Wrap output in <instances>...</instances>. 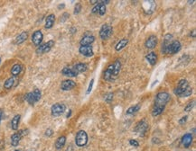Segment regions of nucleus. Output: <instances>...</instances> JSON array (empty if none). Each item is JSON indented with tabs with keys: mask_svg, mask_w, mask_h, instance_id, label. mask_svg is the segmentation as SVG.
<instances>
[{
	"mask_svg": "<svg viewBox=\"0 0 196 151\" xmlns=\"http://www.w3.org/2000/svg\"><path fill=\"white\" fill-rule=\"evenodd\" d=\"M170 100V95L166 92H160L157 95L156 99H155V105H160V106H165V104L169 102Z\"/></svg>",
	"mask_w": 196,
	"mask_h": 151,
	"instance_id": "f257e3e1",
	"label": "nucleus"
},
{
	"mask_svg": "<svg viewBox=\"0 0 196 151\" xmlns=\"http://www.w3.org/2000/svg\"><path fill=\"white\" fill-rule=\"evenodd\" d=\"M75 143L78 147H84L88 143V134L84 131H80L77 132L75 137Z\"/></svg>",
	"mask_w": 196,
	"mask_h": 151,
	"instance_id": "f03ea898",
	"label": "nucleus"
},
{
	"mask_svg": "<svg viewBox=\"0 0 196 151\" xmlns=\"http://www.w3.org/2000/svg\"><path fill=\"white\" fill-rule=\"evenodd\" d=\"M113 33V28L108 25H103L99 31V37L101 40H105L110 38Z\"/></svg>",
	"mask_w": 196,
	"mask_h": 151,
	"instance_id": "7ed1b4c3",
	"label": "nucleus"
},
{
	"mask_svg": "<svg viewBox=\"0 0 196 151\" xmlns=\"http://www.w3.org/2000/svg\"><path fill=\"white\" fill-rule=\"evenodd\" d=\"M181 47H182V45H181V43H180L179 40H173L170 43L169 46L167 47L165 54H176V53L180 51Z\"/></svg>",
	"mask_w": 196,
	"mask_h": 151,
	"instance_id": "20e7f679",
	"label": "nucleus"
},
{
	"mask_svg": "<svg viewBox=\"0 0 196 151\" xmlns=\"http://www.w3.org/2000/svg\"><path fill=\"white\" fill-rule=\"evenodd\" d=\"M65 110H66V106L63 103H54L51 108V113L53 116H60L61 115Z\"/></svg>",
	"mask_w": 196,
	"mask_h": 151,
	"instance_id": "39448f33",
	"label": "nucleus"
},
{
	"mask_svg": "<svg viewBox=\"0 0 196 151\" xmlns=\"http://www.w3.org/2000/svg\"><path fill=\"white\" fill-rule=\"evenodd\" d=\"M54 45V40H51L43 44L38 46V48L36 49V53L37 54H43V53H46L48 51H51V49L53 48V46Z\"/></svg>",
	"mask_w": 196,
	"mask_h": 151,
	"instance_id": "423d86ee",
	"label": "nucleus"
},
{
	"mask_svg": "<svg viewBox=\"0 0 196 151\" xmlns=\"http://www.w3.org/2000/svg\"><path fill=\"white\" fill-rule=\"evenodd\" d=\"M148 128H149V125H148V123L146 122V120H142V121H140L136 125V127H135V129H134V131H136V132L139 133L140 135L144 136L145 133L146 132V131L148 129Z\"/></svg>",
	"mask_w": 196,
	"mask_h": 151,
	"instance_id": "0eeeda50",
	"label": "nucleus"
},
{
	"mask_svg": "<svg viewBox=\"0 0 196 151\" xmlns=\"http://www.w3.org/2000/svg\"><path fill=\"white\" fill-rule=\"evenodd\" d=\"M189 87V83L187 80L185 79H182L179 81L177 87L175 89V94L178 96H182V95L184 94V92L186 90V88Z\"/></svg>",
	"mask_w": 196,
	"mask_h": 151,
	"instance_id": "6e6552de",
	"label": "nucleus"
},
{
	"mask_svg": "<svg viewBox=\"0 0 196 151\" xmlns=\"http://www.w3.org/2000/svg\"><path fill=\"white\" fill-rule=\"evenodd\" d=\"M79 52L84 56V57H92L94 55V51H93V49L91 45H88V46H80L79 48Z\"/></svg>",
	"mask_w": 196,
	"mask_h": 151,
	"instance_id": "1a4fd4ad",
	"label": "nucleus"
},
{
	"mask_svg": "<svg viewBox=\"0 0 196 151\" xmlns=\"http://www.w3.org/2000/svg\"><path fill=\"white\" fill-rule=\"evenodd\" d=\"M42 40H43V34H42V33L40 30L35 31L33 33V35H32V41H33V43L35 46H40V44L42 43Z\"/></svg>",
	"mask_w": 196,
	"mask_h": 151,
	"instance_id": "9d476101",
	"label": "nucleus"
},
{
	"mask_svg": "<svg viewBox=\"0 0 196 151\" xmlns=\"http://www.w3.org/2000/svg\"><path fill=\"white\" fill-rule=\"evenodd\" d=\"M157 42H158V40H157V37L156 35H151L147 38V40H146V43H145V46L147 48V49H154L157 47Z\"/></svg>",
	"mask_w": 196,
	"mask_h": 151,
	"instance_id": "9b49d317",
	"label": "nucleus"
},
{
	"mask_svg": "<svg viewBox=\"0 0 196 151\" xmlns=\"http://www.w3.org/2000/svg\"><path fill=\"white\" fill-rule=\"evenodd\" d=\"M75 85H76V83L73 80L67 79V80H64V81L61 82V88L63 91H70V90H72V88L75 87Z\"/></svg>",
	"mask_w": 196,
	"mask_h": 151,
	"instance_id": "f8f14e48",
	"label": "nucleus"
},
{
	"mask_svg": "<svg viewBox=\"0 0 196 151\" xmlns=\"http://www.w3.org/2000/svg\"><path fill=\"white\" fill-rule=\"evenodd\" d=\"M95 40V37L91 33H87L85 34L81 40H80V46H88V45H91V43H93Z\"/></svg>",
	"mask_w": 196,
	"mask_h": 151,
	"instance_id": "ddd939ff",
	"label": "nucleus"
},
{
	"mask_svg": "<svg viewBox=\"0 0 196 151\" xmlns=\"http://www.w3.org/2000/svg\"><path fill=\"white\" fill-rule=\"evenodd\" d=\"M113 69H114V66L113 64H110V66L107 68V69L105 70L104 74H103V78L107 81H112V76H113Z\"/></svg>",
	"mask_w": 196,
	"mask_h": 151,
	"instance_id": "4468645a",
	"label": "nucleus"
},
{
	"mask_svg": "<svg viewBox=\"0 0 196 151\" xmlns=\"http://www.w3.org/2000/svg\"><path fill=\"white\" fill-rule=\"evenodd\" d=\"M22 132H23V131H20L16 133H14L11 137V145L13 147H16L18 146L20 140H21V138H22Z\"/></svg>",
	"mask_w": 196,
	"mask_h": 151,
	"instance_id": "2eb2a0df",
	"label": "nucleus"
},
{
	"mask_svg": "<svg viewBox=\"0 0 196 151\" xmlns=\"http://www.w3.org/2000/svg\"><path fill=\"white\" fill-rule=\"evenodd\" d=\"M192 142V135L191 133H186L182 138V144L185 148H188Z\"/></svg>",
	"mask_w": 196,
	"mask_h": 151,
	"instance_id": "dca6fc26",
	"label": "nucleus"
},
{
	"mask_svg": "<svg viewBox=\"0 0 196 151\" xmlns=\"http://www.w3.org/2000/svg\"><path fill=\"white\" fill-rule=\"evenodd\" d=\"M113 66H114V69H113V76H112V81H114L118 77V74L120 72L121 69V63L118 59H117L114 63H113Z\"/></svg>",
	"mask_w": 196,
	"mask_h": 151,
	"instance_id": "f3484780",
	"label": "nucleus"
},
{
	"mask_svg": "<svg viewBox=\"0 0 196 151\" xmlns=\"http://www.w3.org/2000/svg\"><path fill=\"white\" fill-rule=\"evenodd\" d=\"M145 6H147V7H144V11L146 14H150L154 12L155 8H156V4L154 1H145L144 2Z\"/></svg>",
	"mask_w": 196,
	"mask_h": 151,
	"instance_id": "a211bd4d",
	"label": "nucleus"
},
{
	"mask_svg": "<svg viewBox=\"0 0 196 151\" xmlns=\"http://www.w3.org/2000/svg\"><path fill=\"white\" fill-rule=\"evenodd\" d=\"M72 69L79 75L80 73H83L88 69V66H87V64H85V63H78V64L74 65Z\"/></svg>",
	"mask_w": 196,
	"mask_h": 151,
	"instance_id": "6ab92c4d",
	"label": "nucleus"
},
{
	"mask_svg": "<svg viewBox=\"0 0 196 151\" xmlns=\"http://www.w3.org/2000/svg\"><path fill=\"white\" fill-rule=\"evenodd\" d=\"M146 59L147 60V62L151 65V66H154L157 61V55L156 52H150L146 56Z\"/></svg>",
	"mask_w": 196,
	"mask_h": 151,
	"instance_id": "aec40b11",
	"label": "nucleus"
},
{
	"mask_svg": "<svg viewBox=\"0 0 196 151\" xmlns=\"http://www.w3.org/2000/svg\"><path fill=\"white\" fill-rule=\"evenodd\" d=\"M54 22H55V15L53 14H49L45 19V28L51 29L54 25Z\"/></svg>",
	"mask_w": 196,
	"mask_h": 151,
	"instance_id": "412c9836",
	"label": "nucleus"
},
{
	"mask_svg": "<svg viewBox=\"0 0 196 151\" xmlns=\"http://www.w3.org/2000/svg\"><path fill=\"white\" fill-rule=\"evenodd\" d=\"M28 38V33L27 32H23L21 33L16 38H15V43L16 44H21V43H23L24 41H26Z\"/></svg>",
	"mask_w": 196,
	"mask_h": 151,
	"instance_id": "4be33fe9",
	"label": "nucleus"
},
{
	"mask_svg": "<svg viewBox=\"0 0 196 151\" xmlns=\"http://www.w3.org/2000/svg\"><path fill=\"white\" fill-rule=\"evenodd\" d=\"M61 73L66 76V77H75L78 76V74L74 71L73 69H70V68H64L62 70H61Z\"/></svg>",
	"mask_w": 196,
	"mask_h": 151,
	"instance_id": "5701e85b",
	"label": "nucleus"
},
{
	"mask_svg": "<svg viewBox=\"0 0 196 151\" xmlns=\"http://www.w3.org/2000/svg\"><path fill=\"white\" fill-rule=\"evenodd\" d=\"M165 106H160V105H154V107H153V109H152V115H153L154 117H156V116H158V115H160L163 112H164V110H165Z\"/></svg>",
	"mask_w": 196,
	"mask_h": 151,
	"instance_id": "b1692460",
	"label": "nucleus"
},
{
	"mask_svg": "<svg viewBox=\"0 0 196 151\" xmlns=\"http://www.w3.org/2000/svg\"><path fill=\"white\" fill-rule=\"evenodd\" d=\"M65 143H66V137L65 136H61L56 139L55 142V147L56 149H61L64 147Z\"/></svg>",
	"mask_w": 196,
	"mask_h": 151,
	"instance_id": "393cba45",
	"label": "nucleus"
},
{
	"mask_svg": "<svg viewBox=\"0 0 196 151\" xmlns=\"http://www.w3.org/2000/svg\"><path fill=\"white\" fill-rule=\"evenodd\" d=\"M127 43H128V40H127V39L124 38V39L120 40L117 43V44H116L115 50H116L117 51H119L123 50V49L127 45Z\"/></svg>",
	"mask_w": 196,
	"mask_h": 151,
	"instance_id": "a878e982",
	"label": "nucleus"
},
{
	"mask_svg": "<svg viewBox=\"0 0 196 151\" xmlns=\"http://www.w3.org/2000/svg\"><path fill=\"white\" fill-rule=\"evenodd\" d=\"M20 118H21V116L19 114H16L14 116V118L11 121V128H12V129H14V131H16V129H18Z\"/></svg>",
	"mask_w": 196,
	"mask_h": 151,
	"instance_id": "bb28decb",
	"label": "nucleus"
},
{
	"mask_svg": "<svg viewBox=\"0 0 196 151\" xmlns=\"http://www.w3.org/2000/svg\"><path fill=\"white\" fill-rule=\"evenodd\" d=\"M22 71V65L21 64H15L14 66L11 69V74L13 77H16L18 76Z\"/></svg>",
	"mask_w": 196,
	"mask_h": 151,
	"instance_id": "cd10ccee",
	"label": "nucleus"
},
{
	"mask_svg": "<svg viewBox=\"0 0 196 151\" xmlns=\"http://www.w3.org/2000/svg\"><path fill=\"white\" fill-rule=\"evenodd\" d=\"M140 108H141V105L139 103H137L136 105H133V106H130L128 109L127 110L126 113L127 114H134V113H137L140 110Z\"/></svg>",
	"mask_w": 196,
	"mask_h": 151,
	"instance_id": "c85d7f7f",
	"label": "nucleus"
},
{
	"mask_svg": "<svg viewBox=\"0 0 196 151\" xmlns=\"http://www.w3.org/2000/svg\"><path fill=\"white\" fill-rule=\"evenodd\" d=\"M15 83V77H9V78L7 79L6 82L4 83V87H5L6 89H11L13 86H14Z\"/></svg>",
	"mask_w": 196,
	"mask_h": 151,
	"instance_id": "c756f323",
	"label": "nucleus"
},
{
	"mask_svg": "<svg viewBox=\"0 0 196 151\" xmlns=\"http://www.w3.org/2000/svg\"><path fill=\"white\" fill-rule=\"evenodd\" d=\"M25 100H26L29 104H31V105H34V104L36 103L35 98H34V95H33V92L27 93V94L25 95Z\"/></svg>",
	"mask_w": 196,
	"mask_h": 151,
	"instance_id": "7c9ffc66",
	"label": "nucleus"
},
{
	"mask_svg": "<svg viewBox=\"0 0 196 151\" xmlns=\"http://www.w3.org/2000/svg\"><path fill=\"white\" fill-rule=\"evenodd\" d=\"M33 95H34V96L36 102L40 101V99H41V97H42V93H41V91H40L39 89H37V88L34 89V90L33 91Z\"/></svg>",
	"mask_w": 196,
	"mask_h": 151,
	"instance_id": "2f4dec72",
	"label": "nucleus"
},
{
	"mask_svg": "<svg viewBox=\"0 0 196 151\" xmlns=\"http://www.w3.org/2000/svg\"><path fill=\"white\" fill-rule=\"evenodd\" d=\"M192 87H187L186 88V90L184 92V94L182 95V96L181 97H187V96H190V95H192Z\"/></svg>",
	"mask_w": 196,
	"mask_h": 151,
	"instance_id": "473e14b6",
	"label": "nucleus"
},
{
	"mask_svg": "<svg viewBox=\"0 0 196 151\" xmlns=\"http://www.w3.org/2000/svg\"><path fill=\"white\" fill-rule=\"evenodd\" d=\"M194 104H195V101H194V100H193L192 102H190V103L185 106L184 111H185V112H190V111H192V109L194 107Z\"/></svg>",
	"mask_w": 196,
	"mask_h": 151,
	"instance_id": "72a5a7b5",
	"label": "nucleus"
},
{
	"mask_svg": "<svg viewBox=\"0 0 196 151\" xmlns=\"http://www.w3.org/2000/svg\"><path fill=\"white\" fill-rule=\"evenodd\" d=\"M105 13H106V6L103 5L100 2V6H99V15H104Z\"/></svg>",
	"mask_w": 196,
	"mask_h": 151,
	"instance_id": "f704fd0d",
	"label": "nucleus"
},
{
	"mask_svg": "<svg viewBox=\"0 0 196 151\" xmlns=\"http://www.w3.org/2000/svg\"><path fill=\"white\" fill-rule=\"evenodd\" d=\"M80 11H81V4L80 3H77L75 5V7H74V14H80Z\"/></svg>",
	"mask_w": 196,
	"mask_h": 151,
	"instance_id": "c9c22d12",
	"label": "nucleus"
},
{
	"mask_svg": "<svg viewBox=\"0 0 196 151\" xmlns=\"http://www.w3.org/2000/svg\"><path fill=\"white\" fill-rule=\"evenodd\" d=\"M99 6H100V2L98 1V3L95 5V7L92 8L91 10V13L92 14H99Z\"/></svg>",
	"mask_w": 196,
	"mask_h": 151,
	"instance_id": "e433bc0d",
	"label": "nucleus"
},
{
	"mask_svg": "<svg viewBox=\"0 0 196 151\" xmlns=\"http://www.w3.org/2000/svg\"><path fill=\"white\" fill-rule=\"evenodd\" d=\"M70 17V14L68 13H63L62 15L61 16V19H60V22H61V23H63V22L66 21L68 18Z\"/></svg>",
	"mask_w": 196,
	"mask_h": 151,
	"instance_id": "4c0bfd02",
	"label": "nucleus"
},
{
	"mask_svg": "<svg viewBox=\"0 0 196 151\" xmlns=\"http://www.w3.org/2000/svg\"><path fill=\"white\" fill-rule=\"evenodd\" d=\"M129 144L131 145V146H133V147H139V143L137 140H135V139H130L129 140Z\"/></svg>",
	"mask_w": 196,
	"mask_h": 151,
	"instance_id": "58836bf2",
	"label": "nucleus"
},
{
	"mask_svg": "<svg viewBox=\"0 0 196 151\" xmlns=\"http://www.w3.org/2000/svg\"><path fill=\"white\" fill-rule=\"evenodd\" d=\"M93 83H94V79H91V82H90V85H89V87H88V90H87V94H90L92 90V86H93Z\"/></svg>",
	"mask_w": 196,
	"mask_h": 151,
	"instance_id": "ea45409f",
	"label": "nucleus"
},
{
	"mask_svg": "<svg viewBox=\"0 0 196 151\" xmlns=\"http://www.w3.org/2000/svg\"><path fill=\"white\" fill-rule=\"evenodd\" d=\"M112 99H113V95H112L111 93H110V94L106 95L105 100H106V101H107L108 103H110V101H112Z\"/></svg>",
	"mask_w": 196,
	"mask_h": 151,
	"instance_id": "a19ab883",
	"label": "nucleus"
},
{
	"mask_svg": "<svg viewBox=\"0 0 196 151\" xmlns=\"http://www.w3.org/2000/svg\"><path fill=\"white\" fill-rule=\"evenodd\" d=\"M53 129H48L47 131H45V135L46 136H48V137H50V136H52L53 135Z\"/></svg>",
	"mask_w": 196,
	"mask_h": 151,
	"instance_id": "79ce46f5",
	"label": "nucleus"
},
{
	"mask_svg": "<svg viewBox=\"0 0 196 151\" xmlns=\"http://www.w3.org/2000/svg\"><path fill=\"white\" fill-rule=\"evenodd\" d=\"M187 119H188V116H184V117H183V118L179 121V123H180V124H184V122H186Z\"/></svg>",
	"mask_w": 196,
	"mask_h": 151,
	"instance_id": "37998d69",
	"label": "nucleus"
},
{
	"mask_svg": "<svg viewBox=\"0 0 196 151\" xmlns=\"http://www.w3.org/2000/svg\"><path fill=\"white\" fill-rule=\"evenodd\" d=\"M64 7H65L64 4H61V5L58 6V8H59V9H62V8H64Z\"/></svg>",
	"mask_w": 196,
	"mask_h": 151,
	"instance_id": "c03bdc74",
	"label": "nucleus"
},
{
	"mask_svg": "<svg viewBox=\"0 0 196 151\" xmlns=\"http://www.w3.org/2000/svg\"><path fill=\"white\" fill-rule=\"evenodd\" d=\"M2 114H3V112L2 110H0V123H1V120H2Z\"/></svg>",
	"mask_w": 196,
	"mask_h": 151,
	"instance_id": "a18cd8bd",
	"label": "nucleus"
},
{
	"mask_svg": "<svg viewBox=\"0 0 196 151\" xmlns=\"http://www.w3.org/2000/svg\"><path fill=\"white\" fill-rule=\"evenodd\" d=\"M191 36H192V38H195V30L192 31V33H191Z\"/></svg>",
	"mask_w": 196,
	"mask_h": 151,
	"instance_id": "49530a36",
	"label": "nucleus"
},
{
	"mask_svg": "<svg viewBox=\"0 0 196 151\" xmlns=\"http://www.w3.org/2000/svg\"><path fill=\"white\" fill-rule=\"evenodd\" d=\"M76 31H77V30H76V28H72V29H71V32H72V33H74Z\"/></svg>",
	"mask_w": 196,
	"mask_h": 151,
	"instance_id": "de8ad7c7",
	"label": "nucleus"
},
{
	"mask_svg": "<svg viewBox=\"0 0 196 151\" xmlns=\"http://www.w3.org/2000/svg\"><path fill=\"white\" fill-rule=\"evenodd\" d=\"M71 114H72V111L70 110V111H69V113H68V114H67V118H69V117L71 116Z\"/></svg>",
	"mask_w": 196,
	"mask_h": 151,
	"instance_id": "09e8293b",
	"label": "nucleus"
},
{
	"mask_svg": "<svg viewBox=\"0 0 196 151\" xmlns=\"http://www.w3.org/2000/svg\"><path fill=\"white\" fill-rule=\"evenodd\" d=\"M0 63H1V58H0Z\"/></svg>",
	"mask_w": 196,
	"mask_h": 151,
	"instance_id": "8fccbe9b",
	"label": "nucleus"
},
{
	"mask_svg": "<svg viewBox=\"0 0 196 151\" xmlns=\"http://www.w3.org/2000/svg\"><path fill=\"white\" fill-rule=\"evenodd\" d=\"M15 151H20V150H15Z\"/></svg>",
	"mask_w": 196,
	"mask_h": 151,
	"instance_id": "3c124183",
	"label": "nucleus"
}]
</instances>
